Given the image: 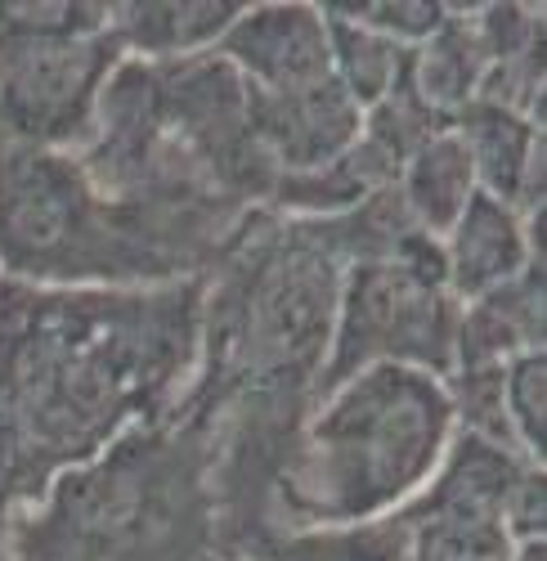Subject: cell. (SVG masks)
I'll list each match as a JSON object with an SVG mask.
<instances>
[{
  "instance_id": "cell-1",
  "label": "cell",
  "mask_w": 547,
  "mask_h": 561,
  "mask_svg": "<svg viewBox=\"0 0 547 561\" xmlns=\"http://www.w3.org/2000/svg\"><path fill=\"white\" fill-rule=\"evenodd\" d=\"M202 284L36 288L0 278V512L14 517L117 436L162 423L198 373Z\"/></svg>"
},
{
  "instance_id": "cell-2",
  "label": "cell",
  "mask_w": 547,
  "mask_h": 561,
  "mask_svg": "<svg viewBox=\"0 0 547 561\" xmlns=\"http://www.w3.org/2000/svg\"><path fill=\"white\" fill-rule=\"evenodd\" d=\"M207 417L175 409L19 507L5 561H220Z\"/></svg>"
},
{
  "instance_id": "cell-3",
  "label": "cell",
  "mask_w": 547,
  "mask_h": 561,
  "mask_svg": "<svg viewBox=\"0 0 547 561\" xmlns=\"http://www.w3.org/2000/svg\"><path fill=\"white\" fill-rule=\"evenodd\" d=\"M243 229L113 203L72 153L0 145V278L36 288H162L207 274Z\"/></svg>"
},
{
  "instance_id": "cell-4",
  "label": "cell",
  "mask_w": 547,
  "mask_h": 561,
  "mask_svg": "<svg viewBox=\"0 0 547 561\" xmlns=\"http://www.w3.org/2000/svg\"><path fill=\"white\" fill-rule=\"evenodd\" d=\"M453 440L444 382L373 364L324 396L274 485V535L373 522L414 499Z\"/></svg>"
},
{
  "instance_id": "cell-5",
  "label": "cell",
  "mask_w": 547,
  "mask_h": 561,
  "mask_svg": "<svg viewBox=\"0 0 547 561\" xmlns=\"http://www.w3.org/2000/svg\"><path fill=\"white\" fill-rule=\"evenodd\" d=\"M113 5L5 0L0 5V145L77 153L104 81L126 59L108 27Z\"/></svg>"
},
{
  "instance_id": "cell-6",
  "label": "cell",
  "mask_w": 547,
  "mask_h": 561,
  "mask_svg": "<svg viewBox=\"0 0 547 561\" xmlns=\"http://www.w3.org/2000/svg\"><path fill=\"white\" fill-rule=\"evenodd\" d=\"M458 319L463 306L444 284V248L422 229L408 233L391 256L346 265L328 359L318 373V400L373 364L449 378Z\"/></svg>"
},
{
  "instance_id": "cell-7",
  "label": "cell",
  "mask_w": 547,
  "mask_h": 561,
  "mask_svg": "<svg viewBox=\"0 0 547 561\" xmlns=\"http://www.w3.org/2000/svg\"><path fill=\"white\" fill-rule=\"evenodd\" d=\"M247 113L260 153L274 175H305L337 162L363 135V108L346 95L337 77H324L296 90H252Z\"/></svg>"
},
{
  "instance_id": "cell-8",
  "label": "cell",
  "mask_w": 547,
  "mask_h": 561,
  "mask_svg": "<svg viewBox=\"0 0 547 561\" xmlns=\"http://www.w3.org/2000/svg\"><path fill=\"white\" fill-rule=\"evenodd\" d=\"M216 55L252 90H296L333 77L328 19L314 5H243Z\"/></svg>"
},
{
  "instance_id": "cell-9",
  "label": "cell",
  "mask_w": 547,
  "mask_h": 561,
  "mask_svg": "<svg viewBox=\"0 0 547 561\" xmlns=\"http://www.w3.org/2000/svg\"><path fill=\"white\" fill-rule=\"evenodd\" d=\"M476 171V190L508 203L521 220L543 211V126L498 104L472 100L449 122Z\"/></svg>"
},
{
  "instance_id": "cell-10",
  "label": "cell",
  "mask_w": 547,
  "mask_h": 561,
  "mask_svg": "<svg viewBox=\"0 0 547 561\" xmlns=\"http://www.w3.org/2000/svg\"><path fill=\"white\" fill-rule=\"evenodd\" d=\"M440 248H444V284L458 297V306L489 297L493 288L512 284L529 265H543L529 252L525 220L508 203H498L480 190L472 194L463 216L440 239Z\"/></svg>"
},
{
  "instance_id": "cell-11",
  "label": "cell",
  "mask_w": 547,
  "mask_h": 561,
  "mask_svg": "<svg viewBox=\"0 0 547 561\" xmlns=\"http://www.w3.org/2000/svg\"><path fill=\"white\" fill-rule=\"evenodd\" d=\"M485 72H489V50H485L476 10L467 14L463 5H449V19L440 23V32L408 50L404 77L427 113H435L440 122H453L480 95Z\"/></svg>"
},
{
  "instance_id": "cell-12",
  "label": "cell",
  "mask_w": 547,
  "mask_h": 561,
  "mask_svg": "<svg viewBox=\"0 0 547 561\" xmlns=\"http://www.w3.org/2000/svg\"><path fill=\"white\" fill-rule=\"evenodd\" d=\"M529 351H543V265H529L512 284L463 306L453 368L508 364Z\"/></svg>"
},
{
  "instance_id": "cell-13",
  "label": "cell",
  "mask_w": 547,
  "mask_h": 561,
  "mask_svg": "<svg viewBox=\"0 0 547 561\" xmlns=\"http://www.w3.org/2000/svg\"><path fill=\"white\" fill-rule=\"evenodd\" d=\"M243 5L230 0H185V5H113V36L126 59H185L216 50V41L230 32Z\"/></svg>"
},
{
  "instance_id": "cell-14",
  "label": "cell",
  "mask_w": 547,
  "mask_h": 561,
  "mask_svg": "<svg viewBox=\"0 0 547 561\" xmlns=\"http://www.w3.org/2000/svg\"><path fill=\"white\" fill-rule=\"evenodd\" d=\"M395 190H399L404 211L414 216V225L422 233H431V239H444L476 194L472 158L463 149V139L453 135V126L435 130L431 139H422V145L408 153V162L399 167Z\"/></svg>"
},
{
  "instance_id": "cell-15",
  "label": "cell",
  "mask_w": 547,
  "mask_h": 561,
  "mask_svg": "<svg viewBox=\"0 0 547 561\" xmlns=\"http://www.w3.org/2000/svg\"><path fill=\"white\" fill-rule=\"evenodd\" d=\"M247 561H408V522L399 512L354 526H310L265 539Z\"/></svg>"
},
{
  "instance_id": "cell-16",
  "label": "cell",
  "mask_w": 547,
  "mask_h": 561,
  "mask_svg": "<svg viewBox=\"0 0 547 561\" xmlns=\"http://www.w3.org/2000/svg\"><path fill=\"white\" fill-rule=\"evenodd\" d=\"M324 19H328V45H333V77L346 85V95L363 113L377 108L399 85L404 68H408V50L377 36V32H369L363 23L337 14L333 5L324 10Z\"/></svg>"
},
{
  "instance_id": "cell-17",
  "label": "cell",
  "mask_w": 547,
  "mask_h": 561,
  "mask_svg": "<svg viewBox=\"0 0 547 561\" xmlns=\"http://www.w3.org/2000/svg\"><path fill=\"white\" fill-rule=\"evenodd\" d=\"M503 409L516 449L543 467V409H547V359L543 351L516 355L503 364Z\"/></svg>"
},
{
  "instance_id": "cell-18",
  "label": "cell",
  "mask_w": 547,
  "mask_h": 561,
  "mask_svg": "<svg viewBox=\"0 0 547 561\" xmlns=\"http://www.w3.org/2000/svg\"><path fill=\"white\" fill-rule=\"evenodd\" d=\"M333 10L395 45H404V50H414L427 36H435L440 23L449 19V5H414V0H399V5H391V0H382V5H333Z\"/></svg>"
},
{
  "instance_id": "cell-19",
  "label": "cell",
  "mask_w": 547,
  "mask_h": 561,
  "mask_svg": "<svg viewBox=\"0 0 547 561\" xmlns=\"http://www.w3.org/2000/svg\"><path fill=\"white\" fill-rule=\"evenodd\" d=\"M543 526H547V481H543V467H529V472L516 481V490L508 494L503 530L521 548V543H538Z\"/></svg>"
},
{
  "instance_id": "cell-20",
  "label": "cell",
  "mask_w": 547,
  "mask_h": 561,
  "mask_svg": "<svg viewBox=\"0 0 547 561\" xmlns=\"http://www.w3.org/2000/svg\"><path fill=\"white\" fill-rule=\"evenodd\" d=\"M512 561H547V548H543V539H538V543H521V548L512 552Z\"/></svg>"
}]
</instances>
